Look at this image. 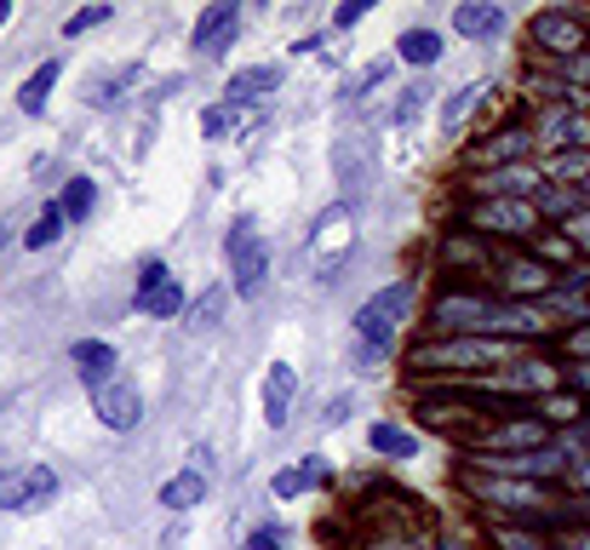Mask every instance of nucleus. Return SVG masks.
I'll return each mask as SVG.
<instances>
[{"mask_svg":"<svg viewBox=\"0 0 590 550\" xmlns=\"http://www.w3.org/2000/svg\"><path fill=\"white\" fill-rule=\"evenodd\" d=\"M431 321L453 338H544L551 321H539L534 310L522 304H499V298H482V293H441L431 304Z\"/></svg>","mask_w":590,"mask_h":550,"instance_id":"nucleus-1","label":"nucleus"},{"mask_svg":"<svg viewBox=\"0 0 590 550\" xmlns=\"http://www.w3.org/2000/svg\"><path fill=\"white\" fill-rule=\"evenodd\" d=\"M504 361H516L511 338H441L413 350V367H424V373H487V367Z\"/></svg>","mask_w":590,"mask_h":550,"instance_id":"nucleus-2","label":"nucleus"},{"mask_svg":"<svg viewBox=\"0 0 590 550\" xmlns=\"http://www.w3.org/2000/svg\"><path fill=\"white\" fill-rule=\"evenodd\" d=\"M407 304H413V287H407V281H390V287L373 293V298L356 310V338L373 344V350H390L396 328L407 321Z\"/></svg>","mask_w":590,"mask_h":550,"instance_id":"nucleus-3","label":"nucleus"},{"mask_svg":"<svg viewBox=\"0 0 590 550\" xmlns=\"http://www.w3.org/2000/svg\"><path fill=\"white\" fill-rule=\"evenodd\" d=\"M471 230L511 235V241H534V235H539V207H534V201H516V195L476 201V207H471Z\"/></svg>","mask_w":590,"mask_h":550,"instance_id":"nucleus-4","label":"nucleus"},{"mask_svg":"<svg viewBox=\"0 0 590 550\" xmlns=\"http://www.w3.org/2000/svg\"><path fill=\"white\" fill-rule=\"evenodd\" d=\"M373 178H379V161L368 150V138H333V183L344 190V207H356L373 190Z\"/></svg>","mask_w":590,"mask_h":550,"instance_id":"nucleus-5","label":"nucleus"},{"mask_svg":"<svg viewBox=\"0 0 590 550\" xmlns=\"http://www.w3.org/2000/svg\"><path fill=\"white\" fill-rule=\"evenodd\" d=\"M57 499V471L52 464H17L0 476V511H40Z\"/></svg>","mask_w":590,"mask_h":550,"instance_id":"nucleus-6","label":"nucleus"},{"mask_svg":"<svg viewBox=\"0 0 590 550\" xmlns=\"http://www.w3.org/2000/svg\"><path fill=\"white\" fill-rule=\"evenodd\" d=\"M527 40L534 47H544V52H556V57H579L585 47H590V29H585V17L579 12H539L534 24H527Z\"/></svg>","mask_w":590,"mask_h":550,"instance_id":"nucleus-7","label":"nucleus"},{"mask_svg":"<svg viewBox=\"0 0 590 550\" xmlns=\"http://www.w3.org/2000/svg\"><path fill=\"white\" fill-rule=\"evenodd\" d=\"M230 264H235V287H241V298H253L264 281H270V247L258 241V230L247 218L230 230Z\"/></svg>","mask_w":590,"mask_h":550,"instance_id":"nucleus-8","label":"nucleus"},{"mask_svg":"<svg viewBox=\"0 0 590 550\" xmlns=\"http://www.w3.org/2000/svg\"><path fill=\"white\" fill-rule=\"evenodd\" d=\"M539 447H556L544 419H499L471 453H539Z\"/></svg>","mask_w":590,"mask_h":550,"instance_id":"nucleus-9","label":"nucleus"},{"mask_svg":"<svg viewBox=\"0 0 590 550\" xmlns=\"http://www.w3.org/2000/svg\"><path fill=\"white\" fill-rule=\"evenodd\" d=\"M464 487L482 499V504H504V511H539V504H551V494H544L539 482H511V476H471L464 471Z\"/></svg>","mask_w":590,"mask_h":550,"instance_id":"nucleus-10","label":"nucleus"},{"mask_svg":"<svg viewBox=\"0 0 590 550\" xmlns=\"http://www.w3.org/2000/svg\"><path fill=\"white\" fill-rule=\"evenodd\" d=\"M92 413H98V424L104 431H132L138 419H144V401H138V384L132 379H110V384H98L92 391Z\"/></svg>","mask_w":590,"mask_h":550,"instance_id":"nucleus-11","label":"nucleus"},{"mask_svg":"<svg viewBox=\"0 0 590 550\" xmlns=\"http://www.w3.org/2000/svg\"><path fill=\"white\" fill-rule=\"evenodd\" d=\"M499 287L511 298H544V293H556V270L534 253H516L499 264Z\"/></svg>","mask_w":590,"mask_h":550,"instance_id":"nucleus-12","label":"nucleus"},{"mask_svg":"<svg viewBox=\"0 0 590 550\" xmlns=\"http://www.w3.org/2000/svg\"><path fill=\"white\" fill-rule=\"evenodd\" d=\"M138 310H150V316H178L184 310V287L172 281V270L161 258H150L144 276H138Z\"/></svg>","mask_w":590,"mask_h":550,"instance_id":"nucleus-13","label":"nucleus"},{"mask_svg":"<svg viewBox=\"0 0 590 550\" xmlns=\"http://www.w3.org/2000/svg\"><path fill=\"white\" fill-rule=\"evenodd\" d=\"M534 144H539V138L527 132V127H504V132L487 138V144L471 150V167H476V172H504V167H516V161L534 150Z\"/></svg>","mask_w":590,"mask_h":550,"instance_id":"nucleus-14","label":"nucleus"},{"mask_svg":"<svg viewBox=\"0 0 590 550\" xmlns=\"http://www.w3.org/2000/svg\"><path fill=\"white\" fill-rule=\"evenodd\" d=\"M293 401H298V373L287 361H270V373H264V424L281 431L287 413H293Z\"/></svg>","mask_w":590,"mask_h":550,"instance_id":"nucleus-15","label":"nucleus"},{"mask_svg":"<svg viewBox=\"0 0 590 550\" xmlns=\"http://www.w3.org/2000/svg\"><path fill=\"white\" fill-rule=\"evenodd\" d=\"M350 241H356V218H350V207L338 201V207L321 213L316 235H310V253H316L321 264H328V258H344V253H350Z\"/></svg>","mask_w":590,"mask_h":550,"instance_id":"nucleus-16","label":"nucleus"},{"mask_svg":"<svg viewBox=\"0 0 590 550\" xmlns=\"http://www.w3.org/2000/svg\"><path fill=\"white\" fill-rule=\"evenodd\" d=\"M235 24H241L235 0H213V7L195 17V52H207V57L223 52V47H230V35H235Z\"/></svg>","mask_w":590,"mask_h":550,"instance_id":"nucleus-17","label":"nucleus"},{"mask_svg":"<svg viewBox=\"0 0 590 550\" xmlns=\"http://www.w3.org/2000/svg\"><path fill=\"white\" fill-rule=\"evenodd\" d=\"M69 361H75V373L87 379L92 391H98V384H110V379H115V350H110L104 338H80L75 350H69Z\"/></svg>","mask_w":590,"mask_h":550,"instance_id":"nucleus-18","label":"nucleus"},{"mask_svg":"<svg viewBox=\"0 0 590 550\" xmlns=\"http://www.w3.org/2000/svg\"><path fill=\"white\" fill-rule=\"evenodd\" d=\"M453 29L471 35V40H493V35L504 29V12L487 7V0H464V7L453 12Z\"/></svg>","mask_w":590,"mask_h":550,"instance_id":"nucleus-19","label":"nucleus"},{"mask_svg":"<svg viewBox=\"0 0 590 550\" xmlns=\"http://www.w3.org/2000/svg\"><path fill=\"white\" fill-rule=\"evenodd\" d=\"M57 75H64V57H47V64H40V69L24 80V92H17V110H24V115H40V110H47Z\"/></svg>","mask_w":590,"mask_h":550,"instance_id":"nucleus-20","label":"nucleus"},{"mask_svg":"<svg viewBox=\"0 0 590 550\" xmlns=\"http://www.w3.org/2000/svg\"><path fill=\"white\" fill-rule=\"evenodd\" d=\"M482 201H493V195H516V201H534V190H539V178L527 172V167H504V172H487L482 183Z\"/></svg>","mask_w":590,"mask_h":550,"instance_id":"nucleus-21","label":"nucleus"},{"mask_svg":"<svg viewBox=\"0 0 590 550\" xmlns=\"http://www.w3.org/2000/svg\"><path fill=\"white\" fill-rule=\"evenodd\" d=\"M201 499H207V476H201L195 471V464H190V471L184 476H172V482H161V504H167V511H195V504Z\"/></svg>","mask_w":590,"mask_h":550,"instance_id":"nucleus-22","label":"nucleus"},{"mask_svg":"<svg viewBox=\"0 0 590 550\" xmlns=\"http://www.w3.org/2000/svg\"><path fill=\"white\" fill-rule=\"evenodd\" d=\"M441 264H447V270H482L487 253H482L476 230H453V235H447L441 241Z\"/></svg>","mask_w":590,"mask_h":550,"instance_id":"nucleus-23","label":"nucleus"},{"mask_svg":"<svg viewBox=\"0 0 590 550\" xmlns=\"http://www.w3.org/2000/svg\"><path fill=\"white\" fill-rule=\"evenodd\" d=\"M270 87H281V69L275 64L241 69V75H230V104H253V98H264Z\"/></svg>","mask_w":590,"mask_h":550,"instance_id":"nucleus-24","label":"nucleus"},{"mask_svg":"<svg viewBox=\"0 0 590 550\" xmlns=\"http://www.w3.org/2000/svg\"><path fill=\"white\" fill-rule=\"evenodd\" d=\"M396 57H401V64L431 69L436 57H441V35H436V29H407V35L396 40Z\"/></svg>","mask_w":590,"mask_h":550,"instance_id":"nucleus-25","label":"nucleus"},{"mask_svg":"<svg viewBox=\"0 0 590 550\" xmlns=\"http://www.w3.org/2000/svg\"><path fill=\"white\" fill-rule=\"evenodd\" d=\"M368 442H373V453H384V459H413L419 453V436L401 431V424H384V419L368 431Z\"/></svg>","mask_w":590,"mask_h":550,"instance_id":"nucleus-26","label":"nucleus"},{"mask_svg":"<svg viewBox=\"0 0 590 550\" xmlns=\"http://www.w3.org/2000/svg\"><path fill=\"white\" fill-rule=\"evenodd\" d=\"M321 476H328V464H321V459H304V464H293V471H275L270 494H275V499H298L304 487L321 482Z\"/></svg>","mask_w":590,"mask_h":550,"instance_id":"nucleus-27","label":"nucleus"},{"mask_svg":"<svg viewBox=\"0 0 590 550\" xmlns=\"http://www.w3.org/2000/svg\"><path fill=\"white\" fill-rule=\"evenodd\" d=\"M223 304H230V287H207L190 304V333H213L223 321Z\"/></svg>","mask_w":590,"mask_h":550,"instance_id":"nucleus-28","label":"nucleus"},{"mask_svg":"<svg viewBox=\"0 0 590 550\" xmlns=\"http://www.w3.org/2000/svg\"><path fill=\"white\" fill-rule=\"evenodd\" d=\"M539 413H544V424H579L585 419V401L574 391H551V396L539 401Z\"/></svg>","mask_w":590,"mask_h":550,"instance_id":"nucleus-29","label":"nucleus"},{"mask_svg":"<svg viewBox=\"0 0 590 550\" xmlns=\"http://www.w3.org/2000/svg\"><path fill=\"white\" fill-rule=\"evenodd\" d=\"M476 104H482V87H459V92L441 104V127H447V132H459L464 120L476 115Z\"/></svg>","mask_w":590,"mask_h":550,"instance_id":"nucleus-30","label":"nucleus"},{"mask_svg":"<svg viewBox=\"0 0 590 550\" xmlns=\"http://www.w3.org/2000/svg\"><path fill=\"white\" fill-rule=\"evenodd\" d=\"M64 223H69V218H64V207H47V213L35 218V230L24 235V247H29V253H40V247H52V241L64 235Z\"/></svg>","mask_w":590,"mask_h":550,"instance_id":"nucleus-31","label":"nucleus"},{"mask_svg":"<svg viewBox=\"0 0 590 550\" xmlns=\"http://www.w3.org/2000/svg\"><path fill=\"white\" fill-rule=\"evenodd\" d=\"M92 201H98L92 178H69V183H64V218H69V223H75V218H87V213H92Z\"/></svg>","mask_w":590,"mask_h":550,"instance_id":"nucleus-32","label":"nucleus"},{"mask_svg":"<svg viewBox=\"0 0 590 550\" xmlns=\"http://www.w3.org/2000/svg\"><path fill=\"white\" fill-rule=\"evenodd\" d=\"M493 545L499 550H551V539H544V534H534V527H493Z\"/></svg>","mask_w":590,"mask_h":550,"instance_id":"nucleus-33","label":"nucleus"},{"mask_svg":"<svg viewBox=\"0 0 590 550\" xmlns=\"http://www.w3.org/2000/svg\"><path fill=\"white\" fill-rule=\"evenodd\" d=\"M551 178H556V183L590 178V155H585V150H567V155H556V161H551Z\"/></svg>","mask_w":590,"mask_h":550,"instance_id":"nucleus-34","label":"nucleus"},{"mask_svg":"<svg viewBox=\"0 0 590 550\" xmlns=\"http://www.w3.org/2000/svg\"><path fill=\"white\" fill-rule=\"evenodd\" d=\"M534 258H544V264L556 270V264H574V258H579V247H574L567 235H539V253H534Z\"/></svg>","mask_w":590,"mask_h":550,"instance_id":"nucleus-35","label":"nucleus"},{"mask_svg":"<svg viewBox=\"0 0 590 550\" xmlns=\"http://www.w3.org/2000/svg\"><path fill=\"white\" fill-rule=\"evenodd\" d=\"M384 75H390V57H373V64L361 69V75L350 80V87H344V98H361L368 87H384Z\"/></svg>","mask_w":590,"mask_h":550,"instance_id":"nucleus-36","label":"nucleus"},{"mask_svg":"<svg viewBox=\"0 0 590 550\" xmlns=\"http://www.w3.org/2000/svg\"><path fill=\"white\" fill-rule=\"evenodd\" d=\"M424 98H431V87H424V80H419V87H407V92H401V104H396V127H413V120H419V110H424Z\"/></svg>","mask_w":590,"mask_h":550,"instance_id":"nucleus-37","label":"nucleus"},{"mask_svg":"<svg viewBox=\"0 0 590 550\" xmlns=\"http://www.w3.org/2000/svg\"><path fill=\"white\" fill-rule=\"evenodd\" d=\"M562 235L574 241L579 253H590V207H585V213H574V218H567V223H562Z\"/></svg>","mask_w":590,"mask_h":550,"instance_id":"nucleus-38","label":"nucleus"},{"mask_svg":"<svg viewBox=\"0 0 590 550\" xmlns=\"http://www.w3.org/2000/svg\"><path fill=\"white\" fill-rule=\"evenodd\" d=\"M92 24H110V7H87V12H75L69 24H64V35H87Z\"/></svg>","mask_w":590,"mask_h":550,"instance_id":"nucleus-39","label":"nucleus"},{"mask_svg":"<svg viewBox=\"0 0 590 550\" xmlns=\"http://www.w3.org/2000/svg\"><path fill=\"white\" fill-rule=\"evenodd\" d=\"M562 350L574 356V361H590V321H585V328H574V333L562 338Z\"/></svg>","mask_w":590,"mask_h":550,"instance_id":"nucleus-40","label":"nucleus"},{"mask_svg":"<svg viewBox=\"0 0 590 550\" xmlns=\"http://www.w3.org/2000/svg\"><path fill=\"white\" fill-rule=\"evenodd\" d=\"M551 550H590V527H562L551 539Z\"/></svg>","mask_w":590,"mask_h":550,"instance_id":"nucleus-41","label":"nucleus"},{"mask_svg":"<svg viewBox=\"0 0 590 550\" xmlns=\"http://www.w3.org/2000/svg\"><path fill=\"white\" fill-rule=\"evenodd\" d=\"M562 379L574 384V396H579V401L590 396V361H574V367H562Z\"/></svg>","mask_w":590,"mask_h":550,"instance_id":"nucleus-42","label":"nucleus"},{"mask_svg":"<svg viewBox=\"0 0 590 550\" xmlns=\"http://www.w3.org/2000/svg\"><path fill=\"white\" fill-rule=\"evenodd\" d=\"M247 550H287V539H281L275 527H264V534H253V539H247Z\"/></svg>","mask_w":590,"mask_h":550,"instance_id":"nucleus-43","label":"nucleus"},{"mask_svg":"<svg viewBox=\"0 0 590 550\" xmlns=\"http://www.w3.org/2000/svg\"><path fill=\"white\" fill-rule=\"evenodd\" d=\"M361 17H368V0H350V7H344L333 24H338V29H350V24H361Z\"/></svg>","mask_w":590,"mask_h":550,"instance_id":"nucleus-44","label":"nucleus"},{"mask_svg":"<svg viewBox=\"0 0 590 550\" xmlns=\"http://www.w3.org/2000/svg\"><path fill=\"white\" fill-rule=\"evenodd\" d=\"M567 75H574V80H590V57H585V52L567 57Z\"/></svg>","mask_w":590,"mask_h":550,"instance_id":"nucleus-45","label":"nucleus"},{"mask_svg":"<svg viewBox=\"0 0 590 550\" xmlns=\"http://www.w3.org/2000/svg\"><path fill=\"white\" fill-rule=\"evenodd\" d=\"M574 482H579V487H590V453H579V459H574Z\"/></svg>","mask_w":590,"mask_h":550,"instance_id":"nucleus-46","label":"nucleus"},{"mask_svg":"<svg viewBox=\"0 0 590 550\" xmlns=\"http://www.w3.org/2000/svg\"><path fill=\"white\" fill-rule=\"evenodd\" d=\"M7 17H12V0H0V24H7Z\"/></svg>","mask_w":590,"mask_h":550,"instance_id":"nucleus-47","label":"nucleus"},{"mask_svg":"<svg viewBox=\"0 0 590 550\" xmlns=\"http://www.w3.org/2000/svg\"><path fill=\"white\" fill-rule=\"evenodd\" d=\"M0 247H7V218H0Z\"/></svg>","mask_w":590,"mask_h":550,"instance_id":"nucleus-48","label":"nucleus"},{"mask_svg":"<svg viewBox=\"0 0 590 550\" xmlns=\"http://www.w3.org/2000/svg\"><path fill=\"white\" fill-rule=\"evenodd\" d=\"M436 550H459V545H453V539H441V545H436Z\"/></svg>","mask_w":590,"mask_h":550,"instance_id":"nucleus-49","label":"nucleus"},{"mask_svg":"<svg viewBox=\"0 0 590 550\" xmlns=\"http://www.w3.org/2000/svg\"><path fill=\"white\" fill-rule=\"evenodd\" d=\"M585 201H590V183H585Z\"/></svg>","mask_w":590,"mask_h":550,"instance_id":"nucleus-50","label":"nucleus"},{"mask_svg":"<svg viewBox=\"0 0 590 550\" xmlns=\"http://www.w3.org/2000/svg\"><path fill=\"white\" fill-rule=\"evenodd\" d=\"M585 293H590V276H585Z\"/></svg>","mask_w":590,"mask_h":550,"instance_id":"nucleus-51","label":"nucleus"},{"mask_svg":"<svg viewBox=\"0 0 590 550\" xmlns=\"http://www.w3.org/2000/svg\"><path fill=\"white\" fill-rule=\"evenodd\" d=\"M0 464H7V453H0Z\"/></svg>","mask_w":590,"mask_h":550,"instance_id":"nucleus-52","label":"nucleus"},{"mask_svg":"<svg viewBox=\"0 0 590 550\" xmlns=\"http://www.w3.org/2000/svg\"><path fill=\"white\" fill-rule=\"evenodd\" d=\"M585 511H590V504H585Z\"/></svg>","mask_w":590,"mask_h":550,"instance_id":"nucleus-53","label":"nucleus"}]
</instances>
